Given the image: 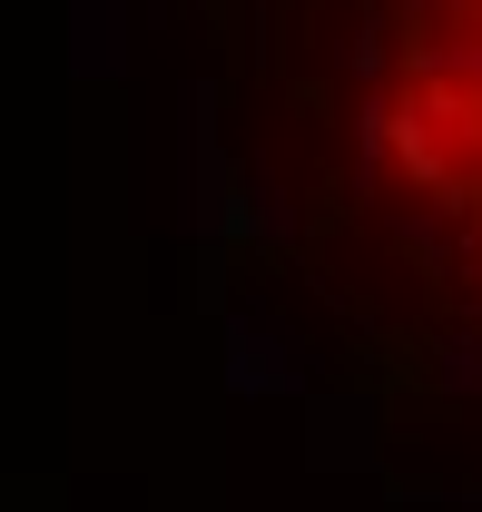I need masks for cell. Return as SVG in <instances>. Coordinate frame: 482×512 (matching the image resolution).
Instances as JSON below:
<instances>
[{
	"label": "cell",
	"mask_w": 482,
	"mask_h": 512,
	"mask_svg": "<svg viewBox=\"0 0 482 512\" xmlns=\"http://www.w3.org/2000/svg\"><path fill=\"white\" fill-rule=\"evenodd\" d=\"M227 138L296 276L482 345V0H246Z\"/></svg>",
	"instance_id": "6da1fadb"
}]
</instances>
